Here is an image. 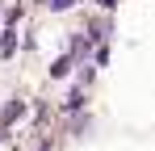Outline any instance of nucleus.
Here are the masks:
<instances>
[{"instance_id": "nucleus-1", "label": "nucleus", "mask_w": 155, "mask_h": 151, "mask_svg": "<svg viewBox=\"0 0 155 151\" xmlns=\"http://www.w3.org/2000/svg\"><path fill=\"white\" fill-rule=\"evenodd\" d=\"M76 59H80L76 50H67V55H59V59H54V67H51V76H54V80H63V76H67L71 67H76Z\"/></svg>"}, {"instance_id": "nucleus-2", "label": "nucleus", "mask_w": 155, "mask_h": 151, "mask_svg": "<svg viewBox=\"0 0 155 151\" xmlns=\"http://www.w3.org/2000/svg\"><path fill=\"white\" fill-rule=\"evenodd\" d=\"M21 113H25V101H8V105H4V118H0V122H4V126H13L17 118H21Z\"/></svg>"}, {"instance_id": "nucleus-3", "label": "nucleus", "mask_w": 155, "mask_h": 151, "mask_svg": "<svg viewBox=\"0 0 155 151\" xmlns=\"http://www.w3.org/2000/svg\"><path fill=\"white\" fill-rule=\"evenodd\" d=\"M0 50H4V55H13V50H17V38H13V29H4V42H0Z\"/></svg>"}, {"instance_id": "nucleus-4", "label": "nucleus", "mask_w": 155, "mask_h": 151, "mask_svg": "<svg viewBox=\"0 0 155 151\" xmlns=\"http://www.w3.org/2000/svg\"><path fill=\"white\" fill-rule=\"evenodd\" d=\"M80 105H84V92H80V88H71V97H67V105H63V109H80Z\"/></svg>"}, {"instance_id": "nucleus-5", "label": "nucleus", "mask_w": 155, "mask_h": 151, "mask_svg": "<svg viewBox=\"0 0 155 151\" xmlns=\"http://www.w3.org/2000/svg\"><path fill=\"white\" fill-rule=\"evenodd\" d=\"M71 4H76V0H51V8H54V13H63V8H71Z\"/></svg>"}, {"instance_id": "nucleus-6", "label": "nucleus", "mask_w": 155, "mask_h": 151, "mask_svg": "<svg viewBox=\"0 0 155 151\" xmlns=\"http://www.w3.org/2000/svg\"><path fill=\"white\" fill-rule=\"evenodd\" d=\"M97 4H101V8H113V4H117V0H97Z\"/></svg>"}, {"instance_id": "nucleus-7", "label": "nucleus", "mask_w": 155, "mask_h": 151, "mask_svg": "<svg viewBox=\"0 0 155 151\" xmlns=\"http://www.w3.org/2000/svg\"><path fill=\"white\" fill-rule=\"evenodd\" d=\"M38 151H51V147H38Z\"/></svg>"}]
</instances>
